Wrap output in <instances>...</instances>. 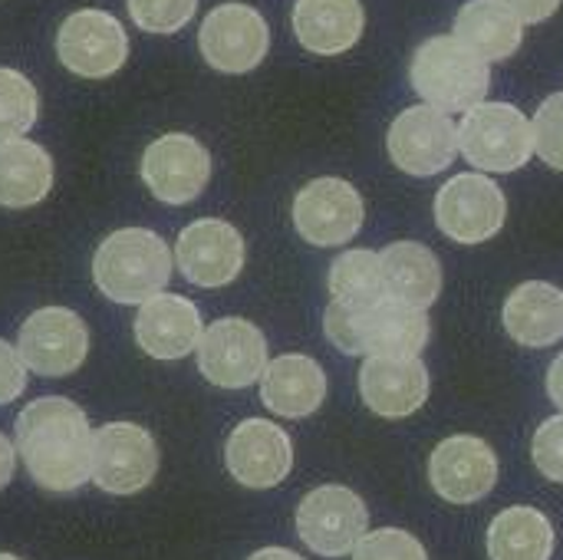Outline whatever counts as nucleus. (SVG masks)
<instances>
[{
    "label": "nucleus",
    "mask_w": 563,
    "mask_h": 560,
    "mask_svg": "<svg viewBox=\"0 0 563 560\" xmlns=\"http://www.w3.org/2000/svg\"><path fill=\"white\" fill-rule=\"evenodd\" d=\"M208 178L211 155L195 135L168 132L142 152V182L165 205L195 201L208 188Z\"/></svg>",
    "instance_id": "obj_16"
},
{
    "label": "nucleus",
    "mask_w": 563,
    "mask_h": 560,
    "mask_svg": "<svg viewBox=\"0 0 563 560\" xmlns=\"http://www.w3.org/2000/svg\"><path fill=\"white\" fill-rule=\"evenodd\" d=\"M369 528V512L353 488L320 485L297 508V535L320 558L353 554Z\"/></svg>",
    "instance_id": "obj_9"
},
{
    "label": "nucleus",
    "mask_w": 563,
    "mask_h": 560,
    "mask_svg": "<svg viewBox=\"0 0 563 560\" xmlns=\"http://www.w3.org/2000/svg\"><path fill=\"white\" fill-rule=\"evenodd\" d=\"M175 257L148 228L112 231L92 254V281L112 304H145L168 287Z\"/></svg>",
    "instance_id": "obj_3"
},
{
    "label": "nucleus",
    "mask_w": 563,
    "mask_h": 560,
    "mask_svg": "<svg viewBox=\"0 0 563 560\" xmlns=\"http://www.w3.org/2000/svg\"><path fill=\"white\" fill-rule=\"evenodd\" d=\"M548 393H551L554 406L563 413V353L551 363V370H548Z\"/></svg>",
    "instance_id": "obj_37"
},
{
    "label": "nucleus",
    "mask_w": 563,
    "mask_h": 560,
    "mask_svg": "<svg viewBox=\"0 0 563 560\" xmlns=\"http://www.w3.org/2000/svg\"><path fill=\"white\" fill-rule=\"evenodd\" d=\"M0 560H20V558H13V554H0Z\"/></svg>",
    "instance_id": "obj_39"
},
{
    "label": "nucleus",
    "mask_w": 563,
    "mask_h": 560,
    "mask_svg": "<svg viewBox=\"0 0 563 560\" xmlns=\"http://www.w3.org/2000/svg\"><path fill=\"white\" fill-rule=\"evenodd\" d=\"M224 465L238 485L264 492L280 485L294 469L290 436L267 419H244L224 446Z\"/></svg>",
    "instance_id": "obj_17"
},
{
    "label": "nucleus",
    "mask_w": 563,
    "mask_h": 560,
    "mask_svg": "<svg viewBox=\"0 0 563 560\" xmlns=\"http://www.w3.org/2000/svg\"><path fill=\"white\" fill-rule=\"evenodd\" d=\"M59 63L82 79H106L129 59V33L109 10H76L56 30Z\"/></svg>",
    "instance_id": "obj_8"
},
{
    "label": "nucleus",
    "mask_w": 563,
    "mask_h": 560,
    "mask_svg": "<svg viewBox=\"0 0 563 560\" xmlns=\"http://www.w3.org/2000/svg\"><path fill=\"white\" fill-rule=\"evenodd\" d=\"M158 472V446L135 422H109L92 442V482L109 495H139Z\"/></svg>",
    "instance_id": "obj_13"
},
{
    "label": "nucleus",
    "mask_w": 563,
    "mask_h": 560,
    "mask_svg": "<svg viewBox=\"0 0 563 560\" xmlns=\"http://www.w3.org/2000/svg\"><path fill=\"white\" fill-rule=\"evenodd\" d=\"M455 36L482 59H508L525 40V23L498 0H468L455 17Z\"/></svg>",
    "instance_id": "obj_26"
},
{
    "label": "nucleus",
    "mask_w": 563,
    "mask_h": 560,
    "mask_svg": "<svg viewBox=\"0 0 563 560\" xmlns=\"http://www.w3.org/2000/svg\"><path fill=\"white\" fill-rule=\"evenodd\" d=\"M198 50L218 73H251L271 50V30L251 3H218L198 30Z\"/></svg>",
    "instance_id": "obj_10"
},
{
    "label": "nucleus",
    "mask_w": 563,
    "mask_h": 560,
    "mask_svg": "<svg viewBox=\"0 0 563 560\" xmlns=\"http://www.w3.org/2000/svg\"><path fill=\"white\" fill-rule=\"evenodd\" d=\"M330 297L336 304H350V307H373V304L386 300L379 254L366 251V248L340 254L330 264Z\"/></svg>",
    "instance_id": "obj_28"
},
{
    "label": "nucleus",
    "mask_w": 563,
    "mask_h": 560,
    "mask_svg": "<svg viewBox=\"0 0 563 560\" xmlns=\"http://www.w3.org/2000/svg\"><path fill=\"white\" fill-rule=\"evenodd\" d=\"M353 560H429V554L422 541L412 538L409 531L383 528V531L363 535V541L353 551Z\"/></svg>",
    "instance_id": "obj_32"
},
{
    "label": "nucleus",
    "mask_w": 563,
    "mask_h": 560,
    "mask_svg": "<svg viewBox=\"0 0 563 560\" xmlns=\"http://www.w3.org/2000/svg\"><path fill=\"white\" fill-rule=\"evenodd\" d=\"M327 399V373L313 356L284 353L261 376V403L284 419H307Z\"/></svg>",
    "instance_id": "obj_21"
},
{
    "label": "nucleus",
    "mask_w": 563,
    "mask_h": 560,
    "mask_svg": "<svg viewBox=\"0 0 563 560\" xmlns=\"http://www.w3.org/2000/svg\"><path fill=\"white\" fill-rule=\"evenodd\" d=\"M363 198L346 178H313L294 198V228L313 248H336L360 234Z\"/></svg>",
    "instance_id": "obj_14"
},
{
    "label": "nucleus",
    "mask_w": 563,
    "mask_h": 560,
    "mask_svg": "<svg viewBox=\"0 0 563 560\" xmlns=\"http://www.w3.org/2000/svg\"><path fill=\"white\" fill-rule=\"evenodd\" d=\"M386 145H389V158L396 162V168H402L406 175L426 178V175L445 172L455 162L459 129L449 119V112L426 102L393 119Z\"/></svg>",
    "instance_id": "obj_12"
},
{
    "label": "nucleus",
    "mask_w": 563,
    "mask_h": 560,
    "mask_svg": "<svg viewBox=\"0 0 563 560\" xmlns=\"http://www.w3.org/2000/svg\"><path fill=\"white\" fill-rule=\"evenodd\" d=\"M16 350L30 373L59 380V376L76 373L86 363L89 330L76 310L43 307L23 320L20 333H16Z\"/></svg>",
    "instance_id": "obj_11"
},
{
    "label": "nucleus",
    "mask_w": 563,
    "mask_h": 560,
    "mask_svg": "<svg viewBox=\"0 0 563 560\" xmlns=\"http://www.w3.org/2000/svg\"><path fill=\"white\" fill-rule=\"evenodd\" d=\"M459 152L478 172H518L534 155L531 119L508 102H478L459 125Z\"/></svg>",
    "instance_id": "obj_5"
},
{
    "label": "nucleus",
    "mask_w": 563,
    "mask_h": 560,
    "mask_svg": "<svg viewBox=\"0 0 563 560\" xmlns=\"http://www.w3.org/2000/svg\"><path fill=\"white\" fill-rule=\"evenodd\" d=\"M244 238L224 218H198L175 241V264L195 287H228L244 267Z\"/></svg>",
    "instance_id": "obj_15"
},
{
    "label": "nucleus",
    "mask_w": 563,
    "mask_h": 560,
    "mask_svg": "<svg viewBox=\"0 0 563 560\" xmlns=\"http://www.w3.org/2000/svg\"><path fill=\"white\" fill-rule=\"evenodd\" d=\"M383 290L389 300L429 310L442 294V261L432 248L416 241H396L379 254Z\"/></svg>",
    "instance_id": "obj_24"
},
{
    "label": "nucleus",
    "mask_w": 563,
    "mask_h": 560,
    "mask_svg": "<svg viewBox=\"0 0 563 560\" xmlns=\"http://www.w3.org/2000/svg\"><path fill=\"white\" fill-rule=\"evenodd\" d=\"M198 370L211 386L221 389H247L254 386L267 370V340L264 333L241 317H221L214 320L198 347Z\"/></svg>",
    "instance_id": "obj_7"
},
{
    "label": "nucleus",
    "mask_w": 563,
    "mask_h": 560,
    "mask_svg": "<svg viewBox=\"0 0 563 560\" xmlns=\"http://www.w3.org/2000/svg\"><path fill=\"white\" fill-rule=\"evenodd\" d=\"M323 333L346 356H419L429 343V317L389 297L373 307L330 300Z\"/></svg>",
    "instance_id": "obj_2"
},
{
    "label": "nucleus",
    "mask_w": 563,
    "mask_h": 560,
    "mask_svg": "<svg viewBox=\"0 0 563 560\" xmlns=\"http://www.w3.org/2000/svg\"><path fill=\"white\" fill-rule=\"evenodd\" d=\"M129 17L145 33H178L198 10V0H129Z\"/></svg>",
    "instance_id": "obj_30"
},
{
    "label": "nucleus",
    "mask_w": 563,
    "mask_h": 560,
    "mask_svg": "<svg viewBox=\"0 0 563 560\" xmlns=\"http://www.w3.org/2000/svg\"><path fill=\"white\" fill-rule=\"evenodd\" d=\"M294 36L317 56H340L363 36L366 13L360 0H297Z\"/></svg>",
    "instance_id": "obj_22"
},
{
    "label": "nucleus",
    "mask_w": 563,
    "mask_h": 560,
    "mask_svg": "<svg viewBox=\"0 0 563 560\" xmlns=\"http://www.w3.org/2000/svg\"><path fill=\"white\" fill-rule=\"evenodd\" d=\"M13 469H16V446H10V439L0 432V492L10 485Z\"/></svg>",
    "instance_id": "obj_36"
},
{
    "label": "nucleus",
    "mask_w": 563,
    "mask_h": 560,
    "mask_svg": "<svg viewBox=\"0 0 563 560\" xmlns=\"http://www.w3.org/2000/svg\"><path fill=\"white\" fill-rule=\"evenodd\" d=\"M40 96L36 86L10 66H0V142L26 135L36 122Z\"/></svg>",
    "instance_id": "obj_29"
},
{
    "label": "nucleus",
    "mask_w": 563,
    "mask_h": 560,
    "mask_svg": "<svg viewBox=\"0 0 563 560\" xmlns=\"http://www.w3.org/2000/svg\"><path fill=\"white\" fill-rule=\"evenodd\" d=\"M531 459L538 465V472L551 482H561L563 485V413L548 419L538 432H534V442H531Z\"/></svg>",
    "instance_id": "obj_33"
},
{
    "label": "nucleus",
    "mask_w": 563,
    "mask_h": 560,
    "mask_svg": "<svg viewBox=\"0 0 563 560\" xmlns=\"http://www.w3.org/2000/svg\"><path fill=\"white\" fill-rule=\"evenodd\" d=\"M201 314L188 297L178 294H155L139 304L135 317V343L152 360H181L195 353L201 340Z\"/></svg>",
    "instance_id": "obj_20"
},
{
    "label": "nucleus",
    "mask_w": 563,
    "mask_h": 560,
    "mask_svg": "<svg viewBox=\"0 0 563 560\" xmlns=\"http://www.w3.org/2000/svg\"><path fill=\"white\" fill-rule=\"evenodd\" d=\"M432 380L419 356H369L360 370V396L379 419H406L429 399Z\"/></svg>",
    "instance_id": "obj_19"
},
{
    "label": "nucleus",
    "mask_w": 563,
    "mask_h": 560,
    "mask_svg": "<svg viewBox=\"0 0 563 560\" xmlns=\"http://www.w3.org/2000/svg\"><path fill=\"white\" fill-rule=\"evenodd\" d=\"M13 432L16 452L40 488L66 495L92 479L96 432L76 403L63 396L33 399L16 416Z\"/></svg>",
    "instance_id": "obj_1"
},
{
    "label": "nucleus",
    "mask_w": 563,
    "mask_h": 560,
    "mask_svg": "<svg viewBox=\"0 0 563 560\" xmlns=\"http://www.w3.org/2000/svg\"><path fill=\"white\" fill-rule=\"evenodd\" d=\"M554 528L538 508H508L488 528L492 560H551Z\"/></svg>",
    "instance_id": "obj_27"
},
{
    "label": "nucleus",
    "mask_w": 563,
    "mask_h": 560,
    "mask_svg": "<svg viewBox=\"0 0 563 560\" xmlns=\"http://www.w3.org/2000/svg\"><path fill=\"white\" fill-rule=\"evenodd\" d=\"M416 92L442 112H468L488 99L492 69L455 33L426 40L412 56Z\"/></svg>",
    "instance_id": "obj_4"
},
{
    "label": "nucleus",
    "mask_w": 563,
    "mask_h": 560,
    "mask_svg": "<svg viewBox=\"0 0 563 560\" xmlns=\"http://www.w3.org/2000/svg\"><path fill=\"white\" fill-rule=\"evenodd\" d=\"M53 188V158L43 145L13 135L0 142V208H33Z\"/></svg>",
    "instance_id": "obj_25"
},
{
    "label": "nucleus",
    "mask_w": 563,
    "mask_h": 560,
    "mask_svg": "<svg viewBox=\"0 0 563 560\" xmlns=\"http://www.w3.org/2000/svg\"><path fill=\"white\" fill-rule=\"evenodd\" d=\"M247 560H303V558H300V554H294V551H287V548H264V551L251 554Z\"/></svg>",
    "instance_id": "obj_38"
},
{
    "label": "nucleus",
    "mask_w": 563,
    "mask_h": 560,
    "mask_svg": "<svg viewBox=\"0 0 563 560\" xmlns=\"http://www.w3.org/2000/svg\"><path fill=\"white\" fill-rule=\"evenodd\" d=\"M505 330L515 343L544 350L563 340V290L548 281L518 284L501 310Z\"/></svg>",
    "instance_id": "obj_23"
},
{
    "label": "nucleus",
    "mask_w": 563,
    "mask_h": 560,
    "mask_svg": "<svg viewBox=\"0 0 563 560\" xmlns=\"http://www.w3.org/2000/svg\"><path fill=\"white\" fill-rule=\"evenodd\" d=\"M429 482L452 505L482 502L498 482V455L478 436L442 439L429 459Z\"/></svg>",
    "instance_id": "obj_18"
},
{
    "label": "nucleus",
    "mask_w": 563,
    "mask_h": 560,
    "mask_svg": "<svg viewBox=\"0 0 563 560\" xmlns=\"http://www.w3.org/2000/svg\"><path fill=\"white\" fill-rule=\"evenodd\" d=\"M508 218V198L498 182L482 172L449 178L435 195V224L455 244L492 241Z\"/></svg>",
    "instance_id": "obj_6"
},
{
    "label": "nucleus",
    "mask_w": 563,
    "mask_h": 560,
    "mask_svg": "<svg viewBox=\"0 0 563 560\" xmlns=\"http://www.w3.org/2000/svg\"><path fill=\"white\" fill-rule=\"evenodd\" d=\"M26 389V363L16 347L0 340V406L20 399Z\"/></svg>",
    "instance_id": "obj_34"
},
{
    "label": "nucleus",
    "mask_w": 563,
    "mask_h": 560,
    "mask_svg": "<svg viewBox=\"0 0 563 560\" xmlns=\"http://www.w3.org/2000/svg\"><path fill=\"white\" fill-rule=\"evenodd\" d=\"M534 129V152L544 165L563 172V92H554L541 102L531 119Z\"/></svg>",
    "instance_id": "obj_31"
},
{
    "label": "nucleus",
    "mask_w": 563,
    "mask_h": 560,
    "mask_svg": "<svg viewBox=\"0 0 563 560\" xmlns=\"http://www.w3.org/2000/svg\"><path fill=\"white\" fill-rule=\"evenodd\" d=\"M498 3H505L521 23H541L561 10L563 0H498Z\"/></svg>",
    "instance_id": "obj_35"
}]
</instances>
